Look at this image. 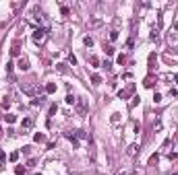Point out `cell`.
Returning <instances> with one entry per match:
<instances>
[{
    "mask_svg": "<svg viewBox=\"0 0 178 175\" xmlns=\"http://www.w3.org/2000/svg\"><path fill=\"white\" fill-rule=\"evenodd\" d=\"M137 152H139V144H129L126 154H129V157H137Z\"/></svg>",
    "mask_w": 178,
    "mask_h": 175,
    "instance_id": "cell-7",
    "label": "cell"
},
{
    "mask_svg": "<svg viewBox=\"0 0 178 175\" xmlns=\"http://www.w3.org/2000/svg\"><path fill=\"white\" fill-rule=\"evenodd\" d=\"M89 62H91V66H99V60L95 58V56H91V58H89Z\"/></svg>",
    "mask_w": 178,
    "mask_h": 175,
    "instance_id": "cell-23",
    "label": "cell"
},
{
    "mask_svg": "<svg viewBox=\"0 0 178 175\" xmlns=\"http://www.w3.org/2000/svg\"><path fill=\"white\" fill-rule=\"evenodd\" d=\"M83 43H85L87 47H91V46H93V37H89V35H87V37L83 39Z\"/></svg>",
    "mask_w": 178,
    "mask_h": 175,
    "instance_id": "cell-17",
    "label": "cell"
},
{
    "mask_svg": "<svg viewBox=\"0 0 178 175\" xmlns=\"http://www.w3.org/2000/svg\"><path fill=\"white\" fill-rule=\"evenodd\" d=\"M118 119H120V113H112V122H114V124H116Z\"/></svg>",
    "mask_w": 178,
    "mask_h": 175,
    "instance_id": "cell-30",
    "label": "cell"
},
{
    "mask_svg": "<svg viewBox=\"0 0 178 175\" xmlns=\"http://www.w3.org/2000/svg\"><path fill=\"white\" fill-rule=\"evenodd\" d=\"M133 175H145V171H143V169H139V167H137V169L133 171Z\"/></svg>",
    "mask_w": 178,
    "mask_h": 175,
    "instance_id": "cell-29",
    "label": "cell"
},
{
    "mask_svg": "<svg viewBox=\"0 0 178 175\" xmlns=\"http://www.w3.org/2000/svg\"><path fill=\"white\" fill-rule=\"evenodd\" d=\"M25 171H27V169H25L23 165H17V167H15V175H25Z\"/></svg>",
    "mask_w": 178,
    "mask_h": 175,
    "instance_id": "cell-12",
    "label": "cell"
},
{
    "mask_svg": "<svg viewBox=\"0 0 178 175\" xmlns=\"http://www.w3.org/2000/svg\"><path fill=\"white\" fill-rule=\"evenodd\" d=\"M19 70H23V72L29 70V62H27L25 58H19Z\"/></svg>",
    "mask_w": 178,
    "mask_h": 175,
    "instance_id": "cell-8",
    "label": "cell"
},
{
    "mask_svg": "<svg viewBox=\"0 0 178 175\" xmlns=\"http://www.w3.org/2000/svg\"><path fill=\"white\" fill-rule=\"evenodd\" d=\"M174 175H178V173H174Z\"/></svg>",
    "mask_w": 178,
    "mask_h": 175,
    "instance_id": "cell-35",
    "label": "cell"
},
{
    "mask_svg": "<svg viewBox=\"0 0 178 175\" xmlns=\"http://www.w3.org/2000/svg\"><path fill=\"white\" fill-rule=\"evenodd\" d=\"M33 140H35V142H46V136H44V134H39V132H37L35 136H33Z\"/></svg>",
    "mask_w": 178,
    "mask_h": 175,
    "instance_id": "cell-16",
    "label": "cell"
},
{
    "mask_svg": "<svg viewBox=\"0 0 178 175\" xmlns=\"http://www.w3.org/2000/svg\"><path fill=\"white\" fill-rule=\"evenodd\" d=\"M118 39V31L114 29V31H110V41H116Z\"/></svg>",
    "mask_w": 178,
    "mask_h": 175,
    "instance_id": "cell-19",
    "label": "cell"
},
{
    "mask_svg": "<svg viewBox=\"0 0 178 175\" xmlns=\"http://www.w3.org/2000/svg\"><path fill=\"white\" fill-rule=\"evenodd\" d=\"M31 128H33V117H23V122H21V132H23V134H29Z\"/></svg>",
    "mask_w": 178,
    "mask_h": 175,
    "instance_id": "cell-4",
    "label": "cell"
},
{
    "mask_svg": "<svg viewBox=\"0 0 178 175\" xmlns=\"http://www.w3.org/2000/svg\"><path fill=\"white\" fill-rule=\"evenodd\" d=\"M8 159H11V163H17V161H19V152H12Z\"/></svg>",
    "mask_w": 178,
    "mask_h": 175,
    "instance_id": "cell-21",
    "label": "cell"
},
{
    "mask_svg": "<svg viewBox=\"0 0 178 175\" xmlns=\"http://www.w3.org/2000/svg\"><path fill=\"white\" fill-rule=\"evenodd\" d=\"M99 25H102V21H99V19H91V21H89V27H91V29L99 27Z\"/></svg>",
    "mask_w": 178,
    "mask_h": 175,
    "instance_id": "cell-14",
    "label": "cell"
},
{
    "mask_svg": "<svg viewBox=\"0 0 178 175\" xmlns=\"http://www.w3.org/2000/svg\"><path fill=\"white\" fill-rule=\"evenodd\" d=\"M124 62H126V56H124V54H120V56H118V64H124Z\"/></svg>",
    "mask_w": 178,
    "mask_h": 175,
    "instance_id": "cell-28",
    "label": "cell"
},
{
    "mask_svg": "<svg viewBox=\"0 0 178 175\" xmlns=\"http://www.w3.org/2000/svg\"><path fill=\"white\" fill-rule=\"evenodd\" d=\"M6 122H8V124H15V122H17V116L8 113V116H6Z\"/></svg>",
    "mask_w": 178,
    "mask_h": 175,
    "instance_id": "cell-20",
    "label": "cell"
},
{
    "mask_svg": "<svg viewBox=\"0 0 178 175\" xmlns=\"http://www.w3.org/2000/svg\"><path fill=\"white\" fill-rule=\"evenodd\" d=\"M8 105H11V101L4 97V101H2V109H8Z\"/></svg>",
    "mask_w": 178,
    "mask_h": 175,
    "instance_id": "cell-24",
    "label": "cell"
},
{
    "mask_svg": "<svg viewBox=\"0 0 178 175\" xmlns=\"http://www.w3.org/2000/svg\"><path fill=\"white\" fill-rule=\"evenodd\" d=\"M11 56L19 58V56H21V47H19V46H12V49H11Z\"/></svg>",
    "mask_w": 178,
    "mask_h": 175,
    "instance_id": "cell-10",
    "label": "cell"
},
{
    "mask_svg": "<svg viewBox=\"0 0 178 175\" xmlns=\"http://www.w3.org/2000/svg\"><path fill=\"white\" fill-rule=\"evenodd\" d=\"M75 111H77L79 116H85V113H87V101H85L83 97H77V99H75Z\"/></svg>",
    "mask_w": 178,
    "mask_h": 175,
    "instance_id": "cell-2",
    "label": "cell"
},
{
    "mask_svg": "<svg viewBox=\"0 0 178 175\" xmlns=\"http://www.w3.org/2000/svg\"><path fill=\"white\" fill-rule=\"evenodd\" d=\"M133 93H135V84L131 82V84H129L126 89H122V91L118 93V97H120V99H126V97H131Z\"/></svg>",
    "mask_w": 178,
    "mask_h": 175,
    "instance_id": "cell-5",
    "label": "cell"
},
{
    "mask_svg": "<svg viewBox=\"0 0 178 175\" xmlns=\"http://www.w3.org/2000/svg\"><path fill=\"white\" fill-rule=\"evenodd\" d=\"M106 54H108V56H112V54H114V46H108L106 47Z\"/></svg>",
    "mask_w": 178,
    "mask_h": 175,
    "instance_id": "cell-26",
    "label": "cell"
},
{
    "mask_svg": "<svg viewBox=\"0 0 178 175\" xmlns=\"http://www.w3.org/2000/svg\"><path fill=\"white\" fill-rule=\"evenodd\" d=\"M91 82H93V84H99V82H102V76H99V74H93V76H91Z\"/></svg>",
    "mask_w": 178,
    "mask_h": 175,
    "instance_id": "cell-18",
    "label": "cell"
},
{
    "mask_svg": "<svg viewBox=\"0 0 178 175\" xmlns=\"http://www.w3.org/2000/svg\"><path fill=\"white\" fill-rule=\"evenodd\" d=\"M31 105H33V107H44V105H46V97H44V95H39V97H33Z\"/></svg>",
    "mask_w": 178,
    "mask_h": 175,
    "instance_id": "cell-6",
    "label": "cell"
},
{
    "mask_svg": "<svg viewBox=\"0 0 178 175\" xmlns=\"http://www.w3.org/2000/svg\"><path fill=\"white\" fill-rule=\"evenodd\" d=\"M69 62H71L72 66H75V64H77V58H75V56H72V54H71V56H69Z\"/></svg>",
    "mask_w": 178,
    "mask_h": 175,
    "instance_id": "cell-32",
    "label": "cell"
},
{
    "mask_svg": "<svg viewBox=\"0 0 178 175\" xmlns=\"http://www.w3.org/2000/svg\"><path fill=\"white\" fill-rule=\"evenodd\" d=\"M153 101H155V103H162V95L155 93V95H153Z\"/></svg>",
    "mask_w": 178,
    "mask_h": 175,
    "instance_id": "cell-25",
    "label": "cell"
},
{
    "mask_svg": "<svg viewBox=\"0 0 178 175\" xmlns=\"http://www.w3.org/2000/svg\"><path fill=\"white\" fill-rule=\"evenodd\" d=\"M31 39L35 41L37 46H42V43L48 39V29H46V27H35L33 33H31Z\"/></svg>",
    "mask_w": 178,
    "mask_h": 175,
    "instance_id": "cell-1",
    "label": "cell"
},
{
    "mask_svg": "<svg viewBox=\"0 0 178 175\" xmlns=\"http://www.w3.org/2000/svg\"><path fill=\"white\" fill-rule=\"evenodd\" d=\"M21 91L27 93L29 97H39V89L33 87V84H29V82H21Z\"/></svg>",
    "mask_w": 178,
    "mask_h": 175,
    "instance_id": "cell-3",
    "label": "cell"
},
{
    "mask_svg": "<svg viewBox=\"0 0 178 175\" xmlns=\"http://www.w3.org/2000/svg\"><path fill=\"white\" fill-rule=\"evenodd\" d=\"M149 39H151V41H157V39H160V29H157V27H155L153 31H151V35H149Z\"/></svg>",
    "mask_w": 178,
    "mask_h": 175,
    "instance_id": "cell-9",
    "label": "cell"
},
{
    "mask_svg": "<svg viewBox=\"0 0 178 175\" xmlns=\"http://www.w3.org/2000/svg\"><path fill=\"white\" fill-rule=\"evenodd\" d=\"M118 175H126V173H124V171H120V173H118Z\"/></svg>",
    "mask_w": 178,
    "mask_h": 175,
    "instance_id": "cell-33",
    "label": "cell"
},
{
    "mask_svg": "<svg viewBox=\"0 0 178 175\" xmlns=\"http://www.w3.org/2000/svg\"><path fill=\"white\" fill-rule=\"evenodd\" d=\"M56 109H58L56 105H52V107H50V117H52V116H54V113H56Z\"/></svg>",
    "mask_w": 178,
    "mask_h": 175,
    "instance_id": "cell-31",
    "label": "cell"
},
{
    "mask_svg": "<svg viewBox=\"0 0 178 175\" xmlns=\"http://www.w3.org/2000/svg\"><path fill=\"white\" fill-rule=\"evenodd\" d=\"M46 93H56V84L54 82H48L46 84Z\"/></svg>",
    "mask_w": 178,
    "mask_h": 175,
    "instance_id": "cell-13",
    "label": "cell"
},
{
    "mask_svg": "<svg viewBox=\"0 0 178 175\" xmlns=\"http://www.w3.org/2000/svg\"><path fill=\"white\" fill-rule=\"evenodd\" d=\"M143 84L151 89V87H153V84H155V78H153V76H147V78H145V82H143Z\"/></svg>",
    "mask_w": 178,
    "mask_h": 175,
    "instance_id": "cell-11",
    "label": "cell"
},
{
    "mask_svg": "<svg viewBox=\"0 0 178 175\" xmlns=\"http://www.w3.org/2000/svg\"><path fill=\"white\" fill-rule=\"evenodd\" d=\"M56 68H58L60 72H66V64H56Z\"/></svg>",
    "mask_w": 178,
    "mask_h": 175,
    "instance_id": "cell-27",
    "label": "cell"
},
{
    "mask_svg": "<svg viewBox=\"0 0 178 175\" xmlns=\"http://www.w3.org/2000/svg\"><path fill=\"white\" fill-rule=\"evenodd\" d=\"M75 99H77V97H72V95H66V103H69V105H75Z\"/></svg>",
    "mask_w": 178,
    "mask_h": 175,
    "instance_id": "cell-22",
    "label": "cell"
},
{
    "mask_svg": "<svg viewBox=\"0 0 178 175\" xmlns=\"http://www.w3.org/2000/svg\"><path fill=\"white\" fill-rule=\"evenodd\" d=\"M0 134H2V128H0Z\"/></svg>",
    "mask_w": 178,
    "mask_h": 175,
    "instance_id": "cell-34",
    "label": "cell"
},
{
    "mask_svg": "<svg viewBox=\"0 0 178 175\" xmlns=\"http://www.w3.org/2000/svg\"><path fill=\"white\" fill-rule=\"evenodd\" d=\"M157 161H160V154H151L149 157V165H157Z\"/></svg>",
    "mask_w": 178,
    "mask_h": 175,
    "instance_id": "cell-15",
    "label": "cell"
}]
</instances>
